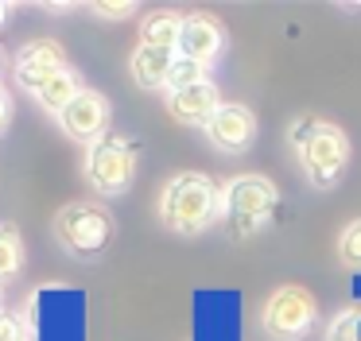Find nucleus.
<instances>
[{
    "label": "nucleus",
    "instance_id": "obj_16",
    "mask_svg": "<svg viewBox=\"0 0 361 341\" xmlns=\"http://www.w3.org/2000/svg\"><path fill=\"white\" fill-rule=\"evenodd\" d=\"M195 82H206V66L187 62V58H175V66H171V74H167L164 89L167 93H171V89H187V85H195Z\"/></svg>",
    "mask_w": 361,
    "mask_h": 341
},
{
    "label": "nucleus",
    "instance_id": "obj_4",
    "mask_svg": "<svg viewBox=\"0 0 361 341\" xmlns=\"http://www.w3.org/2000/svg\"><path fill=\"white\" fill-rule=\"evenodd\" d=\"M133 170H136V147L128 144L125 136H109L105 132L102 140H94L86 151V175L94 182L97 194H125L133 186Z\"/></svg>",
    "mask_w": 361,
    "mask_h": 341
},
{
    "label": "nucleus",
    "instance_id": "obj_6",
    "mask_svg": "<svg viewBox=\"0 0 361 341\" xmlns=\"http://www.w3.org/2000/svg\"><path fill=\"white\" fill-rule=\"evenodd\" d=\"M314 318H319V306H314L311 291H303V287H280L264 306L268 333H276V337H283V341L303 337L314 326Z\"/></svg>",
    "mask_w": 361,
    "mask_h": 341
},
{
    "label": "nucleus",
    "instance_id": "obj_7",
    "mask_svg": "<svg viewBox=\"0 0 361 341\" xmlns=\"http://www.w3.org/2000/svg\"><path fill=\"white\" fill-rule=\"evenodd\" d=\"M105 120H109V105H105L102 93L82 89L71 105L59 113V124L71 140H82V144H94V140L105 136Z\"/></svg>",
    "mask_w": 361,
    "mask_h": 341
},
{
    "label": "nucleus",
    "instance_id": "obj_2",
    "mask_svg": "<svg viewBox=\"0 0 361 341\" xmlns=\"http://www.w3.org/2000/svg\"><path fill=\"white\" fill-rule=\"evenodd\" d=\"M218 206L221 198L214 190V182L206 175H198V170L175 175L164 186V194H159V217L175 232H202L218 217Z\"/></svg>",
    "mask_w": 361,
    "mask_h": 341
},
{
    "label": "nucleus",
    "instance_id": "obj_19",
    "mask_svg": "<svg viewBox=\"0 0 361 341\" xmlns=\"http://www.w3.org/2000/svg\"><path fill=\"white\" fill-rule=\"evenodd\" d=\"M90 12L102 16V20H128L136 12V4H128V0H121V4H90Z\"/></svg>",
    "mask_w": 361,
    "mask_h": 341
},
{
    "label": "nucleus",
    "instance_id": "obj_3",
    "mask_svg": "<svg viewBox=\"0 0 361 341\" xmlns=\"http://www.w3.org/2000/svg\"><path fill=\"white\" fill-rule=\"evenodd\" d=\"M55 232H59V240L66 244V252L97 256L105 244H109L113 217L105 213V206H97V202H71V206L59 209Z\"/></svg>",
    "mask_w": 361,
    "mask_h": 341
},
{
    "label": "nucleus",
    "instance_id": "obj_8",
    "mask_svg": "<svg viewBox=\"0 0 361 341\" xmlns=\"http://www.w3.org/2000/svg\"><path fill=\"white\" fill-rule=\"evenodd\" d=\"M221 46H226V35H221V23L214 20V16L206 12H195L183 20L179 27V58L187 62H198V66H210L214 58L221 54Z\"/></svg>",
    "mask_w": 361,
    "mask_h": 341
},
{
    "label": "nucleus",
    "instance_id": "obj_22",
    "mask_svg": "<svg viewBox=\"0 0 361 341\" xmlns=\"http://www.w3.org/2000/svg\"><path fill=\"white\" fill-rule=\"evenodd\" d=\"M8 16H12V4H4V0H0V27L8 23Z\"/></svg>",
    "mask_w": 361,
    "mask_h": 341
},
{
    "label": "nucleus",
    "instance_id": "obj_5",
    "mask_svg": "<svg viewBox=\"0 0 361 341\" xmlns=\"http://www.w3.org/2000/svg\"><path fill=\"white\" fill-rule=\"evenodd\" d=\"M276 202H280V190H276V182H268L264 175H237V178H229L226 190H221V209H226L233 221H245V225L264 221L276 209Z\"/></svg>",
    "mask_w": 361,
    "mask_h": 341
},
{
    "label": "nucleus",
    "instance_id": "obj_21",
    "mask_svg": "<svg viewBox=\"0 0 361 341\" xmlns=\"http://www.w3.org/2000/svg\"><path fill=\"white\" fill-rule=\"evenodd\" d=\"M8 116H12V101H8V93L0 89V132L8 128Z\"/></svg>",
    "mask_w": 361,
    "mask_h": 341
},
{
    "label": "nucleus",
    "instance_id": "obj_20",
    "mask_svg": "<svg viewBox=\"0 0 361 341\" xmlns=\"http://www.w3.org/2000/svg\"><path fill=\"white\" fill-rule=\"evenodd\" d=\"M0 341H24V330H20V318L4 314V310H0Z\"/></svg>",
    "mask_w": 361,
    "mask_h": 341
},
{
    "label": "nucleus",
    "instance_id": "obj_9",
    "mask_svg": "<svg viewBox=\"0 0 361 341\" xmlns=\"http://www.w3.org/2000/svg\"><path fill=\"white\" fill-rule=\"evenodd\" d=\"M59 70H66L63 46H59L55 39H35V43H27L24 51H20V58H16V82L24 85V89L39 93Z\"/></svg>",
    "mask_w": 361,
    "mask_h": 341
},
{
    "label": "nucleus",
    "instance_id": "obj_14",
    "mask_svg": "<svg viewBox=\"0 0 361 341\" xmlns=\"http://www.w3.org/2000/svg\"><path fill=\"white\" fill-rule=\"evenodd\" d=\"M78 93H82V78L66 66V70H59V74L51 78L39 93H35V101H39L43 108H51V113H63V108L78 97Z\"/></svg>",
    "mask_w": 361,
    "mask_h": 341
},
{
    "label": "nucleus",
    "instance_id": "obj_17",
    "mask_svg": "<svg viewBox=\"0 0 361 341\" xmlns=\"http://www.w3.org/2000/svg\"><path fill=\"white\" fill-rule=\"evenodd\" d=\"M338 256H342V264H350V268H361V217L345 225L342 240H338Z\"/></svg>",
    "mask_w": 361,
    "mask_h": 341
},
{
    "label": "nucleus",
    "instance_id": "obj_18",
    "mask_svg": "<svg viewBox=\"0 0 361 341\" xmlns=\"http://www.w3.org/2000/svg\"><path fill=\"white\" fill-rule=\"evenodd\" d=\"M357 330H361V310H345L330 326V341H361Z\"/></svg>",
    "mask_w": 361,
    "mask_h": 341
},
{
    "label": "nucleus",
    "instance_id": "obj_1",
    "mask_svg": "<svg viewBox=\"0 0 361 341\" xmlns=\"http://www.w3.org/2000/svg\"><path fill=\"white\" fill-rule=\"evenodd\" d=\"M291 144H295L299 163H303L311 186H319V190L334 186L342 178L345 163H350V140H345V132L338 124L307 116V120H299L291 128Z\"/></svg>",
    "mask_w": 361,
    "mask_h": 341
},
{
    "label": "nucleus",
    "instance_id": "obj_13",
    "mask_svg": "<svg viewBox=\"0 0 361 341\" xmlns=\"http://www.w3.org/2000/svg\"><path fill=\"white\" fill-rule=\"evenodd\" d=\"M179 27L183 16L175 12H152L140 27V46H159V51H175L179 46Z\"/></svg>",
    "mask_w": 361,
    "mask_h": 341
},
{
    "label": "nucleus",
    "instance_id": "obj_11",
    "mask_svg": "<svg viewBox=\"0 0 361 341\" xmlns=\"http://www.w3.org/2000/svg\"><path fill=\"white\" fill-rule=\"evenodd\" d=\"M218 85L206 78V82H195V85H187V89H171L167 93V108H171L179 120H187V124H206L214 113H218Z\"/></svg>",
    "mask_w": 361,
    "mask_h": 341
},
{
    "label": "nucleus",
    "instance_id": "obj_12",
    "mask_svg": "<svg viewBox=\"0 0 361 341\" xmlns=\"http://www.w3.org/2000/svg\"><path fill=\"white\" fill-rule=\"evenodd\" d=\"M179 51H159V46H136L133 54V82L140 89H164Z\"/></svg>",
    "mask_w": 361,
    "mask_h": 341
},
{
    "label": "nucleus",
    "instance_id": "obj_15",
    "mask_svg": "<svg viewBox=\"0 0 361 341\" xmlns=\"http://www.w3.org/2000/svg\"><path fill=\"white\" fill-rule=\"evenodd\" d=\"M24 260V244H20V232L12 225H0V279L12 275Z\"/></svg>",
    "mask_w": 361,
    "mask_h": 341
},
{
    "label": "nucleus",
    "instance_id": "obj_10",
    "mask_svg": "<svg viewBox=\"0 0 361 341\" xmlns=\"http://www.w3.org/2000/svg\"><path fill=\"white\" fill-rule=\"evenodd\" d=\"M206 136L218 151H245L257 136V116L245 105H218V113L206 120Z\"/></svg>",
    "mask_w": 361,
    "mask_h": 341
}]
</instances>
